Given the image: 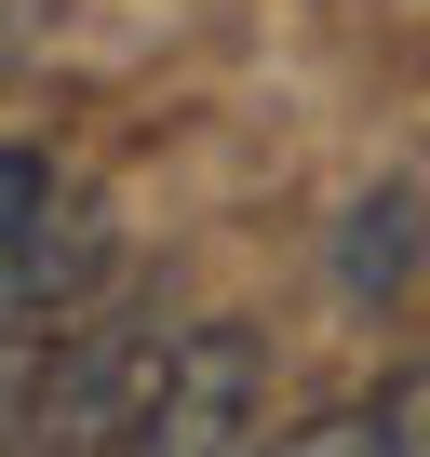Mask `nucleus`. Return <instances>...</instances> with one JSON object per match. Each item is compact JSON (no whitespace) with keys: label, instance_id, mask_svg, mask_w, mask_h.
<instances>
[{"label":"nucleus","instance_id":"nucleus-5","mask_svg":"<svg viewBox=\"0 0 430 457\" xmlns=\"http://www.w3.org/2000/svg\"><path fill=\"white\" fill-rule=\"evenodd\" d=\"M283 457H403V444H390V417H376V403H336V417L283 430Z\"/></svg>","mask_w":430,"mask_h":457},{"label":"nucleus","instance_id":"nucleus-6","mask_svg":"<svg viewBox=\"0 0 430 457\" xmlns=\"http://www.w3.org/2000/svg\"><path fill=\"white\" fill-rule=\"evenodd\" d=\"M376 417H390V444H403V457H430V363H403V377L376 390Z\"/></svg>","mask_w":430,"mask_h":457},{"label":"nucleus","instance_id":"nucleus-3","mask_svg":"<svg viewBox=\"0 0 430 457\" xmlns=\"http://www.w3.org/2000/svg\"><path fill=\"white\" fill-rule=\"evenodd\" d=\"M121 457H283L269 444V350L243 323H188L161 403L121 430Z\"/></svg>","mask_w":430,"mask_h":457},{"label":"nucleus","instance_id":"nucleus-2","mask_svg":"<svg viewBox=\"0 0 430 457\" xmlns=\"http://www.w3.org/2000/svg\"><path fill=\"white\" fill-rule=\"evenodd\" d=\"M0 310H14V350H41L81 296H95V256H108V228H95V188L68 162H41L28 135L0 148Z\"/></svg>","mask_w":430,"mask_h":457},{"label":"nucleus","instance_id":"nucleus-1","mask_svg":"<svg viewBox=\"0 0 430 457\" xmlns=\"http://www.w3.org/2000/svg\"><path fill=\"white\" fill-rule=\"evenodd\" d=\"M175 350H188V337H175L161 310H121V323H95L81 350H54V377L14 363V457H121V430L161 403Z\"/></svg>","mask_w":430,"mask_h":457},{"label":"nucleus","instance_id":"nucleus-4","mask_svg":"<svg viewBox=\"0 0 430 457\" xmlns=\"http://www.w3.org/2000/svg\"><path fill=\"white\" fill-rule=\"evenodd\" d=\"M403 270H417V202H403V188H376V202H363V228L336 243V283H350V296H390Z\"/></svg>","mask_w":430,"mask_h":457}]
</instances>
